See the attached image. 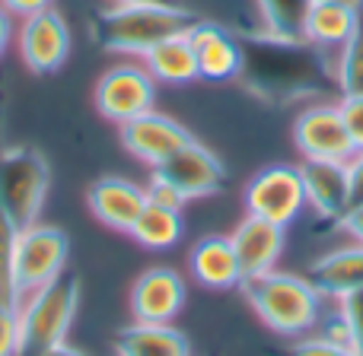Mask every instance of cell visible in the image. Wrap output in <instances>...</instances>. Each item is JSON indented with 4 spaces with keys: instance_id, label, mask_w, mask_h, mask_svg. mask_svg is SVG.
Returning a JSON list of instances; mask_svg holds the SVG:
<instances>
[{
    "instance_id": "6da1fadb",
    "label": "cell",
    "mask_w": 363,
    "mask_h": 356,
    "mask_svg": "<svg viewBox=\"0 0 363 356\" xmlns=\"http://www.w3.org/2000/svg\"><path fill=\"white\" fill-rule=\"evenodd\" d=\"M239 76L264 99H294L315 93V80H335V70L325 67V51L309 42H287L264 32L245 38Z\"/></svg>"
},
{
    "instance_id": "7a4b0ae2",
    "label": "cell",
    "mask_w": 363,
    "mask_h": 356,
    "mask_svg": "<svg viewBox=\"0 0 363 356\" xmlns=\"http://www.w3.org/2000/svg\"><path fill=\"white\" fill-rule=\"evenodd\" d=\"M194 13L172 0H138V4H112L99 10L89 23V35L99 48L112 54L144 57L157 42L182 35L194 23Z\"/></svg>"
},
{
    "instance_id": "3957f363",
    "label": "cell",
    "mask_w": 363,
    "mask_h": 356,
    "mask_svg": "<svg viewBox=\"0 0 363 356\" xmlns=\"http://www.w3.org/2000/svg\"><path fill=\"white\" fill-rule=\"evenodd\" d=\"M245 302L252 306V312L264 321L274 334L284 338H303L313 334L315 325L322 318V302L325 296L296 274H284V270H268L258 277H245L239 283Z\"/></svg>"
},
{
    "instance_id": "277c9868",
    "label": "cell",
    "mask_w": 363,
    "mask_h": 356,
    "mask_svg": "<svg viewBox=\"0 0 363 356\" xmlns=\"http://www.w3.org/2000/svg\"><path fill=\"white\" fill-rule=\"evenodd\" d=\"M80 309V277L61 274L51 283L32 289L19 302V328H23V350L19 356H35L38 350L67 340Z\"/></svg>"
},
{
    "instance_id": "5b68a950",
    "label": "cell",
    "mask_w": 363,
    "mask_h": 356,
    "mask_svg": "<svg viewBox=\"0 0 363 356\" xmlns=\"http://www.w3.org/2000/svg\"><path fill=\"white\" fill-rule=\"evenodd\" d=\"M51 191L48 159L35 147H6L0 150V204L19 229L38 223Z\"/></svg>"
},
{
    "instance_id": "8992f818",
    "label": "cell",
    "mask_w": 363,
    "mask_h": 356,
    "mask_svg": "<svg viewBox=\"0 0 363 356\" xmlns=\"http://www.w3.org/2000/svg\"><path fill=\"white\" fill-rule=\"evenodd\" d=\"M70 242L67 232L48 223H32L19 229L16 239V258H13V274H16L19 293H32V289L51 283L67 270Z\"/></svg>"
},
{
    "instance_id": "52a82bcc",
    "label": "cell",
    "mask_w": 363,
    "mask_h": 356,
    "mask_svg": "<svg viewBox=\"0 0 363 356\" xmlns=\"http://www.w3.org/2000/svg\"><path fill=\"white\" fill-rule=\"evenodd\" d=\"M93 99H96V112L102 118L125 125V121L157 108V80L144 67V61L115 64L99 76Z\"/></svg>"
},
{
    "instance_id": "ba28073f",
    "label": "cell",
    "mask_w": 363,
    "mask_h": 356,
    "mask_svg": "<svg viewBox=\"0 0 363 356\" xmlns=\"http://www.w3.org/2000/svg\"><path fill=\"white\" fill-rule=\"evenodd\" d=\"M245 210L287 229L306 210V188H303L300 166L277 163L255 172L245 185Z\"/></svg>"
},
{
    "instance_id": "9c48e42d",
    "label": "cell",
    "mask_w": 363,
    "mask_h": 356,
    "mask_svg": "<svg viewBox=\"0 0 363 356\" xmlns=\"http://www.w3.org/2000/svg\"><path fill=\"white\" fill-rule=\"evenodd\" d=\"M16 48L32 74H55L70 54V25L55 6L19 19Z\"/></svg>"
},
{
    "instance_id": "30bf717a",
    "label": "cell",
    "mask_w": 363,
    "mask_h": 356,
    "mask_svg": "<svg viewBox=\"0 0 363 356\" xmlns=\"http://www.w3.org/2000/svg\"><path fill=\"white\" fill-rule=\"evenodd\" d=\"M294 144L303 159H338L347 163L354 156L351 134L345 127L338 102H319L296 115L294 121Z\"/></svg>"
},
{
    "instance_id": "8fae6325",
    "label": "cell",
    "mask_w": 363,
    "mask_h": 356,
    "mask_svg": "<svg viewBox=\"0 0 363 356\" xmlns=\"http://www.w3.org/2000/svg\"><path fill=\"white\" fill-rule=\"evenodd\" d=\"M153 176L169 181L185 200H198V197H211L226 185V166L213 150L191 140V144H185L182 150L172 153L166 163H160L153 169Z\"/></svg>"
},
{
    "instance_id": "7c38bea8",
    "label": "cell",
    "mask_w": 363,
    "mask_h": 356,
    "mask_svg": "<svg viewBox=\"0 0 363 356\" xmlns=\"http://www.w3.org/2000/svg\"><path fill=\"white\" fill-rule=\"evenodd\" d=\"M118 127H121V144H125V150L131 153V156H138L140 163H147L150 169H157V166L166 163L176 150H182L185 144L194 140L185 125H179L176 118L157 112V108H150V112L138 115V118L125 121V125H118Z\"/></svg>"
},
{
    "instance_id": "4fadbf2b",
    "label": "cell",
    "mask_w": 363,
    "mask_h": 356,
    "mask_svg": "<svg viewBox=\"0 0 363 356\" xmlns=\"http://www.w3.org/2000/svg\"><path fill=\"white\" fill-rule=\"evenodd\" d=\"M185 35L198 54V76L223 83L242 74V42L233 38L230 29L211 19H194Z\"/></svg>"
},
{
    "instance_id": "5bb4252c",
    "label": "cell",
    "mask_w": 363,
    "mask_h": 356,
    "mask_svg": "<svg viewBox=\"0 0 363 356\" xmlns=\"http://www.w3.org/2000/svg\"><path fill=\"white\" fill-rule=\"evenodd\" d=\"M185 306V280L172 268H150L131 287V312L134 321L169 325Z\"/></svg>"
},
{
    "instance_id": "9a60e30c",
    "label": "cell",
    "mask_w": 363,
    "mask_h": 356,
    "mask_svg": "<svg viewBox=\"0 0 363 356\" xmlns=\"http://www.w3.org/2000/svg\"><path fill=\"white\" fill-rule=\"evenodd\" d=\"M230 242L236 248L239 270H242V280H245V277L268 274V270L277 268V261L284 255V245H287V232H284V226L271 223V219L245 213V219L233 229Z\"/></svg>"
},
{
    "instance_id": "2e32d148",
    "label": "cell",
    "mask_w": 363,
    "mask_h": 356,
    "mask_svg": "<svg viewBox=\"0 0 363 356\" xmlns=\"http://www.w3.org/2000/svg\"><path fill=\"white\" fill-rule=\"evenodd\" d=\"M86 204H89V213H93L102 226H108V229H115V232H131L140 210L147 207V188H140L138 181H131V178L106 176L89 185Z\"/></svg>"
},
{
    "instance_id": "e0dca14e",
    "label": "cell",
    "mask_w": 363,
    "mask_h": 356,
    "mask_svg": "<svg viewBox=\"0 0 363 356\" xmlns=\"http://www.w3.org/2000/svg\"><path fill=\"white\" fill-rule=\"evenodd\" d=\"M306 204L328 223H338L351 207V176L338 159H303L300 166Z\"/></svg>"
},
{
    "instance_id": "ac0fdd59",
    "label": "cell",
    "mask_w": 363,
    "mask_h": 356,
    "mask_svg": "<svg viewBox=\"0 0 363 356\" xmlns=\"http://www.w3.org/2000/svg\"><path fill=\"white\" fill-rule=\"evenodd\" d=\"M188 274L204 289H230L242 283L239 258L230 236H204L188 251Z\"/></svg>"
},
{
    "instance_id": "d6986e66",
    "label": "cell",
    "mask_w": 363,
    "mask_h": 356,
    "mask_svg": "<svg viewBox=\"0 0 363 356\" xmlns=\"http://www.w3.org/2000/svg\"><path fill=\"white\" fill-rule=\"evenodd\" d=\"M306 280L319 289L325 299L338 302L347 293H360L363 289V245H345L328 255L315 258L306 270Z\"/></svg>"
},
{
    "instance_id": "ffe728a7",
    "label": "cell",
    "mask_w": 363,
    "mask_h": 356,
    "mask_svg": "<svg viewBox=\"0 0 363 356\" xmlns=\"http://www.w3.org/2000/svg\"><path fill=\"white\" fill-rule=\"evenodd\" d=\"M115 356H191V344L172 321H134L115 334Z\"/></svg>"
},
{
    "instance_id": "44dd1931",
    "label": "cell",
    "mask_w": 363,
    "mask_h": 356,
    "mask_svg": "<svg viewBox=\"0 0 363 356\" xmlns=\"http://www.w3.org/2000/svg\"><path fill=\"white\" fill-rule=\"evenodd\" d=\"M140 61H144V67L150 70V76L157 83H172V86H179V83L198 80V54H194L185 32L157 42Z\"/></svg>"
},
{
    "instance_id": "7402d4cb",
    "label": "cell",
    "mask_w": 363,
    "mask_h": 356,
    "mask_svg": "<svg viewBox=\"0 0 363 356\" xmlns=\"http://www.w3.org/2000/svg\"><path fill=\"white\" fill-rule=\"evenodd\" d=\"M357 13L360 10H351V6L335 4V0H313L306 16V42L325 54L338 51L354 32Z\"/></svg>"
},
{
    "instance_id": "603a6c76",
    "label": "cell",
    "mask_w": 363,
    "mask_h": 356,
    "mask_svg": "<svg viewBox=\"0 0 363 356\" xmlns=\"http://www.w3.org/2000/svg\"><path fill=\"white\" fill-rule=\"evenodd\" d=\"M131 239L150 251L172 248V245L182 239V213L147 200V207L140 210L138 223L131 226Z\"/></svg>"
},
{
    "instance_id": "cb8c5ba5",
    "label": "cell",
    "mask_w": 363,
    "mask_h": 356,
    "mask_svg": "<svg viewBox=\"0 0 363 356\" xmlns=\"http://www.w3.org/2000/svg\"><path fill=\"white\" fill-rule=\"evenodd\" d=\"M268 35L287 42H306V16L313 0H255Z\"/></svg>"
},
{
    "instance_id": "d4e9b609",
    "label": "cell",
    "mask_w": 363,
    "mask_h": 356,
    "mask_svg": "<svg viewBox=\"0 0 363 356\" xmlns=\"http://www.w3.org/2000/svg\"><path fill=\"white\" fill-rule=\"evenodd\" d=\"M332 70H335V83H338L341 96H363V6L357 13L354 32L335 51Z\"/></svg>"
},
{
    "instance_id": "484cf974",
    "label": "cell",
    "mask_w": 363,
    "mask_h": 356,
    "mask_svg": "<svg viewBox=\"0 0 363 356\" xmlns=\"http://www.w3.org/2000/svg\"><path fill=\"white\" fill-rule=\"evenodd\" d=\"M16 239H19V226L13 223V217L0 204V302H6V306H19L23 302V293L16 287V274H13Z\"/></svg>"
},
{
    "instance_id": "4316f807",
    "label": "cell",
    "mask_w": 363,
    "mask_h": 356,
    "mask_svg": "<svg viewBox=\"0 0 363 356\" xmlns=\"http://www.w3.org/2000/svg\"><path fill=\"white\" fill-rule=\"evenodd\" d=\"M23 350V328H19V306L0 302V356H19Z\"/></svg>"
},
{
    "instance_id": "83f0119b",
    "label": "cell",
    "mask_w": 363,
    "mask_h": 356,
    "mask_svg": "<svg viewBox=\"0 0 363 356\" xmlns=\"http://www.w3.org/2000/svg\"><path fill=\"white\" fill-rule=\"evenodd\" d=\"M338 312L345 315L347 331H351V350L363 356V289L360 293H347L338 299Z\"/></svg>"
},
{
    "instance_id": "f1b7e54d",
    "label": "cell",
    "mask_w": 363,
    "mask_h": 356,
    "mask_svg": "<svg viewBox=\"0 0 363 356\" xmlns=\"http://www.w3.org/2000/svg\"><path fill=\"white\" fill-rule=\"evenodd\" d=\"M290 356H357V353L347 350V347L332 344V340L319 338V334L313 331V334H303V338L290 347Z\"/></svg>"
},
{
    "instance_id": "f546056e",
    "label": "cell",
    "mask_w": 363,
    "mask_h": 356,
    "mask_svg": "<svg viewBox=\"0 0 363 356\" xmlns=\"http://www.w3.org/2000/svg\"><path fill=\"white\" fill-rule=\"evenodd\" d=\"M338 108H341L347 134H351L354 150H363V96H341Z\"/></svg>"
},
{
    "instance_id": "4dcf8cb0",
    "label": "cell",
    "mask_w": 363,
    "mask_h": 356,
    "mask_svg": "<svg viewBox=\"0 0 363 356\" xmlns=\"http://www.w3.org/2000/svg\"><path fill=\"white\" fill-rule=\"evenodd\" d=\"M315 334L351 350V331H347V321H345V315H341L338 309H335V312H322L319 325H315Z\"/></svg>"
},
{
    "instance_id": "1f68e13d",
    "label": "cell",
    "mask_w": 363,
    "mask_h": 356,
    "mask_svg": "<svg viewBox=\"0 0 363 356\" xmlns=\"http://www.w3.org/2000/svg\"><path fill=\"white\" fill-rule=\"evenodd\" d=\"M147 200H150V204H160V207H169V210H179V213H182V207L188 204V200L182 197L169 181H163L157 176H150V185H147Z\"/></svg>"
},
{
    "instance_id": "d6a6232c",
    "label": "cell",
    "mask_w": 363,
    "mask_h": 356,
    "mask_svg": "<svg viewBox=\"0 0 363 356\" xmlns=\"http://www.w3.org/2000/svg\"><path fill=\"white\" fill-rule=\"evenodd\" d=\"M48 6H55V0H0V10L10 13L13 19H26L32 13L48 10Z\"/></svg>"
},
{
    "instance_id": "836d02e7",
    "label": "cell",
    "mask_w": 363,
    "mask_h": 356,
    "mask_svg": "<svg viewBox=\"0 0 363 356\" xmlns=\"http://www.w3.org/2000/svg\"><path fill=\"white\" fill-rule=\"evenodd\" d=\"M338 226L354 239L357 245H363V204H351L347 213L338 219Z\"/></svg>"
},
{
    "instance_id": "e575fe53",
    "label": "cell",
    "mask_w": 363,
    "mask_h": 356,
    "mask_svg": "<svg viewBox=\"0 0 363 356\" xmlns=\"http://www.w3.org/2000/svg\"><path fill=\"white\" fill-rule=\"evenodd\" d=\"M347 176H351V204H363V150L347 159Z\"/></svg>"
},
{
    "instance_id": "d590c367",
    "label": "cell",
    "mask_w": 363,
    "mask_h": 356,
    "mask_svg": "<svg viewBox=\"0 0 363 356\" xmlns=\"http://www.w3.org/2000/svg\"><path fill=\"white\" fill-rule=\"evenodd\" d=\"M13 16L10 13H4L0 10V57H4V51H6V45H10V38H13Z\"/></svg>"
},
{
    "instance_id": "8d00e7d4",
    "label": "cell",
    "mask_w": 363,
    "mask_h": 356,
    "mask_svg": "<svg viewBox=\"0 0 363 356\" xmlns=\"http://www.w3.org/2000/svg\"><path fill=\"white\" fill-rule=\"evenodd\" d=\"M35 356H86V353H80V350H77V347H70L67 340H61V344L48 347V350H38Z\"/></svg>"
},
{
    "instance_id": "74e56055",
    "label": "cell",
    "mask_w": 363,
    "mask_h": 356,
    "mask_svg": "<svg viewBox=\"0 0 363 356\" xmlns=\"http://www.w3.org/2000/svg\"><path fill=\"white\" fill-rule=\"evenodd\" d=\"M335 4H345V6H351V10H360L363 0H335Z\"/></svg>"
},
{
    "instance_id": "f35d334b",
    "label": "cell",
    "mask_w": 363,
    "mask_h": 356,
    "mask_svg": "<svg viewBox=\"0 0 363 356\" xmlns=\"http://www.w3.org/2000/svg\"><path fill=\"white\" fill-rule=\"evenodd\" d=\"M115 4H138V0H115Z\"/></svg>"
}]
</instances>
